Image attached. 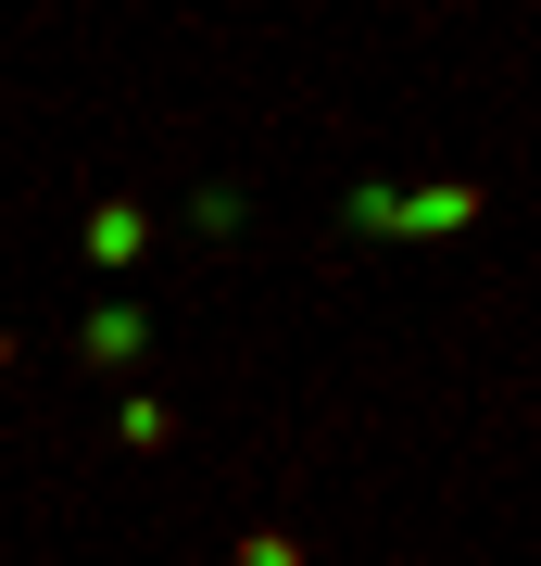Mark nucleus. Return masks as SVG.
Returning a JSON list of instances; mask_svg holds the SVG:
<instances>
[{"label":"nucleus","mask_w":541,"mask_h":566,"mask_svg":"<svg viewBox=\"0 0 541 566\" xmlns=\"http://www.w3.org/2000/svg\"><path fill=\"white\" fill-rule=\"evenodd\" d=\"M240 566H302V554L290 542H240Z\"/></svg>","instance_id":"obj_4"},{"label":"nucleus","mask_w":541,"mask_h":566,"mask_svg":"<svg viewBox=\"0 0 541 566\" xmlns=\"http://www.w3.org/2000/svg\"><path fill=\"white\" fill-rule=\"evenodd\" d=\"M139 340H152V315H139V303H101V315L76 327V353H89V365H126Z\"/></svg>","instance_id":"obj_1"},{"label":"nucleus","mask_w":541,"mask_h":566,"mask_svg":"<svg viewBox=\"0 0 541 566\" xmlns=\"http://www.w3.org/2000/svg\"><path fill=\"white\" fill-rule=\"evenodd\" d=\"M114 428H126V441H164V428H177V403H164V390H126V416H114Z\"/></svg>","instance_id":"obj_3"},{"label":"nucleus","mask_w":541,"mask_h":566,"mask_svg":"<svg viewBox=\"0 0 541 566\" xmlns=\"http://www.w3.org/2000/svg\"><path fill=\"white\" fill-rule=\"evenodd\" d=\"M0 365H13V327H0Z\"/></svg>","instance_id":"obj_5"},{"label":"nucleus","mask_w":541,"mask_h":566,"mask_svg":"<svg viewBox=\"0 0 541 566\" xmlns=\"http://www.w3.org/2000/svg\"><path fill=\"white\" fill-rule=\"evenodd\" d=\"M139 240H152V214H139V202H114V214H89V252H101V264H139Z\"/></svg>","instance_id":"obj_2"}]
</instances>
